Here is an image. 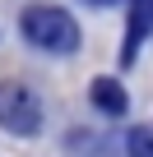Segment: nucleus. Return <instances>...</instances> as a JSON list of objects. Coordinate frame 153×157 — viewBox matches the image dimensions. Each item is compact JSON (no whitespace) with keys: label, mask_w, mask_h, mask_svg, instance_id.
Here are the masks:
<instances>
[{"label":"nucleus","mask_w":153,"mask_h":157,"mask_svg":"<svg viewBox=\"0 0 153 157\" xmlns=\"http://www.w3.org/2000/svg\"><path fill=\"white\" fill-rule=\"evenodd\" d=\"M19 28H23V37H28L33 46H42V51H51V56L79 51V23H74L65 10H56V5H33V10H23Z\"/></svg>","instance_id":"1"},{"label":"nucleus","mask_w":153,"mask_h":157,"mask_svg":"<svg viewBox=\"0 0 153 157\" xmlns=\"http://www.w3.org/2000/svg\"><path fill=\"white\" fill-rule=\"evenodd\" d=\"M88 5H116V0H88Z\"/></svg>","instance_id":"6"},{"label":"nucleus","mask_w":153,"mask_h":157,"mask_svg":"<svg viewBox=\"0 0 153 157\" xmlns=\"http://www.w3.org/2000/svg\"><path fill=\"white\" fill-rule=\"evenodd\" d=\"M0 129L19 139H33L42 129V102L23 83H0Z\"/></svg>","instance_id":"2"},{"label":"nucleus","mask_w":153,"mask_h":157,"mask_svg":"<svg viewBox=\"0 0 153 157\" xmlns=\"http://www.w3.org/2000/svg\"><path fill=\"white\" fill-rule=\"evenodd\" d=\"M93 106L107 111V116H125V88L116 78H98L93 83Z\"/></svg>","instance_id":"4"},{"label":"nucleus","mask_w":153,"mask_h":157,"mask_svg":"<svg viewBox=\"0 0 153 157\" xmlns=\"http://www.w3.org/2000/svg\"><path fill=\"white\" fill-rule=\"evenodd\" d=\"M125 152L130 157H153V125H139L125 134Z\"/></svg>","instance_id":"5"},{"label":"nucleus","mask_w":153,"mask_h":157,"mask_svg":"<svg viewBox=\"0 0 153 157\" xmlns=\"http://www.w3.org/2000/svg\"><path fill=\"white\" fill-rule=\"evenodd\" d=\"M153 37V0H135L130 5V42H125V65H135V42Z\"/></svg>","instance_id":"3"}]
</instances>
